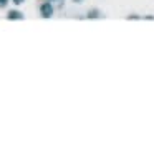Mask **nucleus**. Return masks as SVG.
<instances>
[{"mask_svg": "<svg viewBox=\"0 0 154 154\" xmlns=\"http://www.w3.org/2000/svg\"><path fill=\"white\" fill-rule=\"evenodd\" d=\"M7 18L8 20H22V18H23V14L18 12V10H10L7 14Z\"/></svg>", "mask_w": 154, "mask_h": 154, "instance_id": "2", "label": "nucleus"}, {"mask_svg": "<svg viewBox=\"0 0 154 154\" xmlns=\"http://www.w3.org/2000/svg\"><path fill=\"white\" fill-rule=\"evenodd\" d=\"M73 2H76V4H81V2H83V0H73Z\"/></svg>", "mask_w": 154, "mask_h": 154, "instance_id": "6", "label": "nucleus"}, {"mask_svg": "<svg viewBox=\"0 0 154 154\" xmlns=\"http://www.w3.org/2000/svg\"><path fill=\"white\" fill-rule=\"evenodd\" d=\"M60 2H61V0H60Z\"/></svg>", "mask_w": 154, "mask_h": 154, "instance_id": "7", "label": "nucleus"}, {"mask_svg": "<svg viewBox=\"0 0 154 154\" xmlns=\"http://www.w3.org/2000/svg\"><path fill=\"white\" fill-rule=\"evenodd\" d=\"M53 5L50 4V2H45V4H42L40 5V15L43 18H50V17H53Z\"/></svg>", "mask_w": 154, "mask_h": 154, "instance_id": "1", "label": "nucleus"}, {"mask_svg": "<svg viewBox=\"0 0 154 154\" xmlns=\"http://www.w3.org/2000/svg\"><path fill=\"white\" fill-rule=\"evenodd\" d=\"M7 4H8V0H0V8L7 7Z\"/></svg>", "mask_w": 154, "mask_h": 154, "instance_id": "4", "label": "nucleus"}, {"mask_svg": "<svg viewBox=\"0 0 154 154\" xmlns=\"http://www.w3.org/2000/svg\"><path fill=\"white\" fill-rule=\"evenodd\" d=\"M88 18H100L101 17V14H100V10H96V8H93V10H90L88 12V15H86Z\"/></svg>", "mask_w": 154, "mask_h": 154, "instance_id": "3", "label": "nucleus"}, {"mask_svg": "<svg viewBox=\"0 0 154 154\" xmlns=\"http://www.w3.org/2000/svg\"><path fill=\"white\" fill-rule=\"evenodd\" d=\"M12 2H14L15 5H20V4H23L25 0H12Z\"/></svg>", "mask_w": 154, "mask_h": 154, "instance_id": "5", "label": "nucleus"}]
</instances>
